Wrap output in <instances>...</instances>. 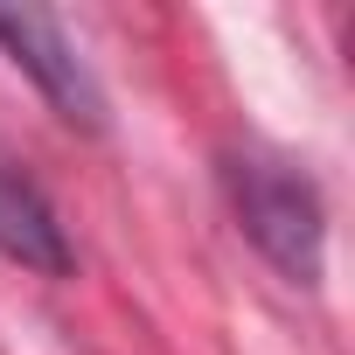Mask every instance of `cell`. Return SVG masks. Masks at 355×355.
<instances>
[{
  "label": "cell",
  "mask_w": 355,
  "mask_h": 355,
  "mask_svg": "<svg viewBox=\"0 0 355 355\" xmlns=\"http://www.w3.org/2000/svg\"><path fill=\"white\" fill-rule=\"evenodd\" d=\"M0 251H8L21 272H42V279L70 272V237H63L49 196L28 182V174H15V167H0Z\"/></svg>",
  "instance_id": "obj_3"
},
{
  "label": "cell",
  "mask_w": 355,
  "mask_h": 355,
  "mask_svg": "<svg viewBox=\"0 0 355 355\" xmlns=\"http://www.w3.org/2000/svg\"><path fill=\"white\" fill-rule=\"evenodd\" d=\"M0 49L35 77V91L56 105L63 125H84V132L105 125V91H98V77L84 70V56L70 49V35H63L49 15H35V8H0Z\"/></svg>",
  "instance_id": "obj_2"
},
{
  "label": "cell",
  "mask_w": 355,
  "mask_h": 355,
  "mask_svg": "<svg viewBox=\"0 0 355 355\" xmlns=\"http://www.w3.org/2000/svg\"><path fill=\"white\" fill-rule=\"evenodd\" d=\"M230 209L244 223V237L293 279V286H320V258H327V209L320 189L279 153H237L223 167Z\"/></svg>",
  "instance_id": "obj_1"
}]
</instances>
